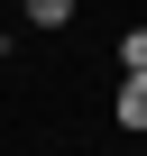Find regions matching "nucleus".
Wrapping results in <instances>:
<instances>
[{"mask_svg":"<svg viewBox=\"0 0 147 156\" xmlns=\"http://www.w3.org/2000/svg\"><path fill=\"white\" fill-rule=\"evenodd\" d=\"M19 9H28V28H64V19H74V0H19Z\"/></svg>","mask_w":147,"mask_h":156,"instance_id":"nucleus-2","label":"nucleus"},{"mask_svg":"<svg viewBox=\"0 0 147 156\" xmlns=\"http://www.w3.org/2000/svg\"><path fill=\"white\" fill-rule=\"evenodd\" d=\"M110 110H120V129H147V73H129V83L110 92Z\"/></svg>","mask_w":147,"mask_h":156,"instance_id":"nucleus-1","label":"nucleus"},{"mask_svg":"<svg viewBox=\"0 0 147 156\" xmlns=\"http://www.w3.org/2000/svg\"><path fill=\"white\" fill-rule=\"evenodd\" d=\"M120 64H129V73H147V28H129V37H120Z\"/></svg>","mask_w":147,"mask_h":156,"instance_id":"nucleus-3","label":"nucleus"}]
</instances>
